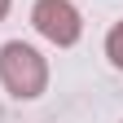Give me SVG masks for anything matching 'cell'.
<instances>
[{
    "instance_id": "cell-1",
    "label": "cell",
    "mask_w": 123,
    "mask_h": 123,
    "mask_svg": "<svg viewBox=\"0 0 123 123\" xmlns=\"http://www.w3.org/2000/svg\"><path fill=\"white\" fill-rule=\"evenodd\" d=\"M0 84H5L9 97L35 101L49 88V62H44V53L35 44H26V40H9L0 49Z\"/></svg>"
},
{
    "instance_id": "cell-2",
    "label": "cell",
    "mask_w": 123,
    "mask_h": 123,
    "mask_svg": "<svg viewBox=\"0 0 123 123\" xmlns=\"http://www.w3.org/2000/svg\"><path fill=\"white\" fill-rule=\"evenodd\" d=\"M31 22H35V31L49 44H57V49H70V44H79V35H84V18H79V9H75V0H35Z\"/></svg>"
},
{
    "instance_id": "cell-3",
    "label": "cell",
    "mask_w": 123,
    "mask_h": 123,
    "mask_svg": "<svg viewBox=\"0 0 123 123\" xmlns=\"http://www.w3.org/2000/svg\"><path fill=\"white\" fill-rule=\"evenodd\" d=\"M105 57H110L114 70H123V22H114L110 35H105Z\"/></svg>"
},
{
    "instance_id": "cell-4",
    "label": "cell",
    "mask_w": 123,
    "mask_h": 123,
    "mask_svg": "<svg viewBox=\"0 0 123 123\" xmlns=\"http://www.w3.org/2000/svg\"><path fill=\"white\" fill-rule=\"evenodd\" d=\"M9 5H13V0H0V22H5V13H9Z\"/></svg>"
}]
</instances>
